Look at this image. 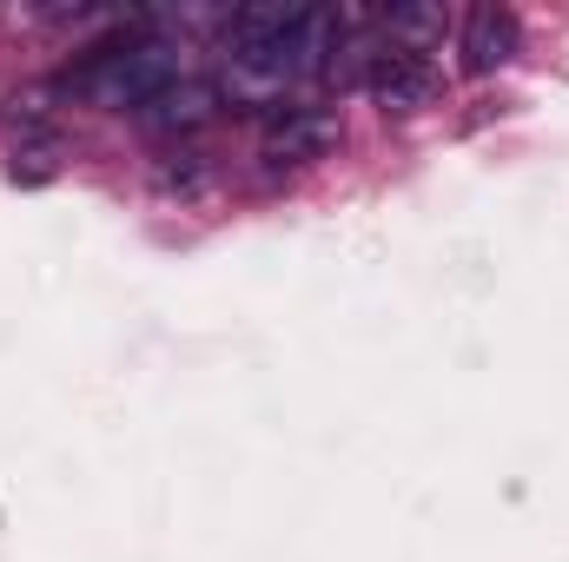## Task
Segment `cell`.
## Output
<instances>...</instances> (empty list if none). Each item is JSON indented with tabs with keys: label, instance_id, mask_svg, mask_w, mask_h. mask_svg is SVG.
I'll list each match as a JSON object with an SVG mask.
<instances>
[{
	"label": "cell",
	"instance_id": "obj_3",
	"mask_svg": "<svg viewBox=\"0 0 569 562\" xmlns=\"http://www.w3.org/2000/svg\"><path fill=\"white\" fill-rule=\"evenodd\" d=\"M284 27H291V7H284V0H252V7L232 13L226 47H232V60H239L246 73H259V80H284V67H279Z\"/></svg>",
	"mask_w": 569,
	"mask_h": 562
},
{
	"label": "cell",
	"instance_id": "obj_1",
	"mask_svg": "<svg viewBox=\"0 0 569 562\" xmlns=\"http://www.w3.org/2000/svg\"><path fill=\"white\" fill-rule=\"evenodd\" d=\"M172 87H179V60H172V47H159V40H113V47H93V60L73 73V93H87L93 107H113V113H146V107H159Z\"/></svg>",
	"mask_w": 569,
	"mask_h": 562
},
{
	"label": "cell",
	"instance_id": "obj_7",
	"mask_svg": "<svg viewBox=\"0 0 569 562\" xmlns=\"http://www.w3.org/2000/svg\"><path fill=\"white\" fill-rule=\"evenodd\" d=\"M0 133L20 140V145H53V120H47L33 100H7V107H0Z\"/></svg>",
	"mask_w": 569,
	"mask_h": 562
},
{
	"label": "cell",
	"instance_id": "obj_5",
	"mask_svg": "<svg viewBox=\"0 0 569 562\" xmlns=\"http://www.w3.org/2000/svg\"><path fill=\"white\" fill-rule=\"evenodd\" d=\"M331 113H318V107H272L266 113V159L272 165H305V159H318L325 145H331Z\"/></svg>",
	"mask_w": 569,
	"mask_h": 562
},
{
	"label": "cell",
	"instance_id": "obj_4",
	"mask_svg": "<svg viewBox=\"0 0 569 562\" xmlns=\"http://www.w3.org/2000/svg\"><path fill=\"white\" fill-rule=\"evenodd\" d=\"M517 47H523V20H517L510 7H470V13H463L457 53H463V73H470V80H483V73H497V67H510V60H517Z\"/></svg>",
	"mask_w": 569,
	"mask_h": 562
},
{
	"label": "cell",
	"instance_id": "obj_6",
	"mask_svg": "<svg viewBox=\"0 0 569 562\" xmlns=\"http://www.w3.org/2000/svg\"><path fill=\"white\" fill-rule=\"evenodd\" d=\"M212 107H219V93H212V87L179 80L159 107H146V120H152V127H199V120H212Z\"/></svg>",
	"mask_w": 569,
	"mask_h": 562
},
{
	"label": "cell",
	"instance_id": "obj_2",
	"mask_svg": "<svg viewBox=\"0 0 569 562\" xmlns=\"http://www.w3.org/2000/svg\"><path fill=\"white\" fill-rule=\"evenodd\" d=\"M365 87H371V100H378L391 120H411V113H425L430 100H437V67H430L425 47L391 40V47H378V53H371Z\"/></svg>",
	"mask_w": 569,
	"mask_h": 562
}]
</instances>
